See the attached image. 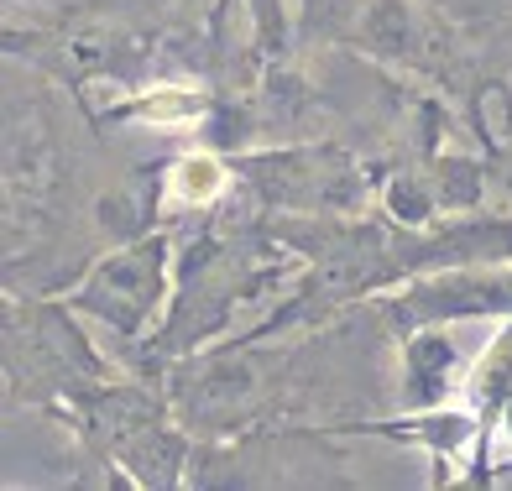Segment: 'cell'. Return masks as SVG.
Returning <instances> with one entry per match:
<instances>
[{"label":"cell","instance_id":"1","mask_svg":"<svg viewBox=\"0 0 512 491\" xmlns=\"http://www.w3.org/2000/svg\"><path fill=\"white\" fill-rule=\"evenodd\" d=\"M162 298H168V241L162 236H142L131 246L105 251L89 277L74 288V309L110 324L115 335L136 340L157 319Z\"/></svg>","mask_w":512,"mask_h":491},{"label":"cell","instance_id":"2","mask_svg":"<svg viewBox=\"0 0 512 491\" xmlns=\"http://www.w3.org/2000/svg\"><path fill=\"white\" fill-rule=\"evenodd\" d=\"M512 309V267L502 272H450L418 283L398 298L403 319H465V314H502Z\"/></svg>","mask_w":512,"mask_h":491},{"label":"cell","instance_id":"3","mask_svg":"<svg viewBox=\"0 0 512 491\" xmlns=\"http://www.w3.org/2000/svg\"><path fill=\"white\" fill-rule=\"evenodd\" d=\"M460 377L465 371L455 356V340H445L439 330L403 340V392L413 408H439L445 397H455Z\"/></svg>","mask_w":512,"mask_h":491},{"label":"cell","instance_id":"4","mask_svg":"<svg viewBox=\"0 0 512 491\" xmlns=\"http://www.w3.org/2000/svg\"><path fill=\"white\" fill-rule=\"evenodd\" d=\"M356 37L366 53H377L387 63H418L424 58V21H418L413 0H366Z\"/></svg>","mask_w":512,"mask_h":491},{"label":"cell","instance_id":"5","mask_svg":"<svg viewBox=\"0 0 512 491\" xmlns=\"http://www.w3.org/2000/svg\"><path fill=\"white\" fill-rule=\"evenodd\" d=\"M225 183H230V168L215 152H183L168 168V178H162V199L173 209H204L225 194Z\"/></svg>","mask_w":512,"mask_h":491},{"label":"cell","instance_id":"6","mask_svg":"<svg viewBox=\"0 0 512 491\" xmlns=\"http://www.w3.org/2000/svg\"><path fill=\"white\" fill-rule=\"evenodd\" d=\"M204 110H209V105H204L199 95H189V89H162V95H147L142 105H136V115H147V121L162 126V131L194 126Z\"/></svg>","mask_w":512,"mask_h":491},{"label":"cell","instance_id":"7","mask_svg":"<svg viewBox=\"0 0 512 491\" xmlns=\"http://www.w3.org/2000/svg\"><path fill=\"white\" fill-rule=\"evenodd\" d=\"M387 209L398 220H408V225H418V220H429L434 215V189L424 178H413V173H398L387 183Z\"/></svg>","mask_w":512,"mask_h":491}]
</instances>
